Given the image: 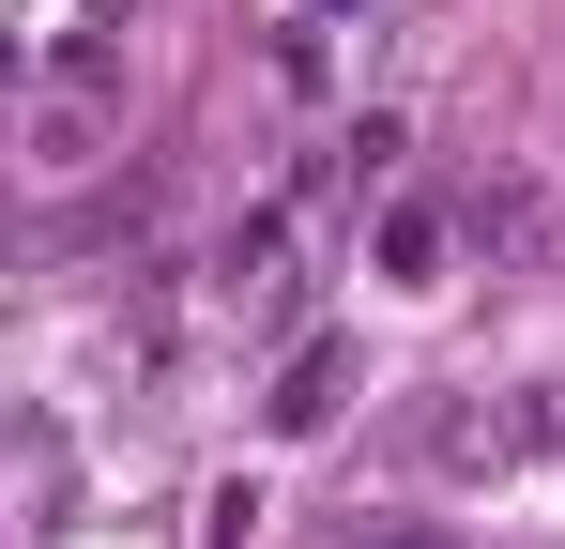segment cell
Wrapping results in <instances>:
<instances>
[{"label": "cell", "instance_id": "obj_1", "mask_svg": "<svg viewBox=\"0 0 565 549\" xmlns=\"http://www.w3.org/2000/svg\"><path fill=\"white\" fill-rule=\"evenodd\" d=\"M321 412H337V352H306V366H290V397H276V428H321Z\"/></svg>", "mask_w": 565, "mask_h": 549}, {"label": "cell", "instance_id": "obj_2", "mask_svg": "<svg viewBox=\"0 0 565 549\" xmlns=\"http://www.w3.org/2000/svg\"><path fill=\"white\" fill-rule=\"evenodd\" d=\"M352 549H428V535H352Z\"/></svg>", "mask_w": 565, "mask_h": 549}]
</instances>
